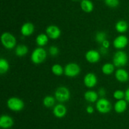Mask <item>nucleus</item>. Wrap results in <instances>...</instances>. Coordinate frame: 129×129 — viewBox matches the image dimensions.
<instances>
[{
    "label": "nucleus",
    "mask_w": 129,
    "mask_h": 129,
    "mask_svg": "<svg viewBox=\"0 0 129 129\" xmlns=\"http://www.w3.org/2000/svg\"><path fill=\"white\" fill-rule=\"evenodd\" d=\"M66 113L67 108L64 105L62 104H58L54 106V109H53V114L55 117L61 118L65 116Z\"/></svg>",
    "instance_id": "f8f14e48"
},
{
    "label": "nucleus",
    "mask_w": 129,
    "mask_h": 129,
    "mask_svg": "<svg viewBox=\"0 0 129 129\" xmlns=\"http://www.w3.org/2000/svg\"><path fill=\"white\" fill-rule=\"evenodd\" d=\"M115 70V65L112 63H107L104 64L102 67V70L103 74L107 75H111Z\"/></svg>",
    "instance_id": "4be33fe9"
},
{
    "label": "nucleus",
    "mask_w": 129,
    "mask_h": 129,
    "mask_svg": "<svg viewBox=\"0 0 129 129\" xmlns=\"http://www.w3.org/2000/svg\"><path fill=\"white\" fill-rule=\"evenodd\" d=\"M45 32H46V34L48 35V37L53 40L58 39L61 34L60 29L57 26L54 25L48 26L45 30Z\"/></svg>",
    "instance_id": "6e6552de"
},
{
    "label": "nucleus",
    "mask_w": 129,
    "mask_h": 129,
    "mask_svg": "<svg viewBox=\"0 0 129 129\" xmlns=\"http://www.w3.org/2000/svg\"><path fill=\"white\" fill-rule=\"evenodd\" d=\"M113 97L117 100L123 99L125 97V92L121 90H117L113 92Z\"/></svg>",
    "instance_id": "bb28decb"
},
{
    "label": "nucleus",
    "mask_w": 129,
    "mask_h": 129,
    "mask_svg": "<svg viewBox=\"0 0 129 129\" xmlns=\"http://www.w3.org/2000/svg\"><path fill=\"white\" fill-rule=\"evenodd\" d=\"M84 97L86 101L89 102H95L98 101V95L97 92L94 91H88L84 93Z\"/></svg>",
    "instance_id": "f3484780"
},
{
    "label": "nucleus",
    "mask_w": 129,
    "mask_h": 129,
    "mask_svg": "<svg viewBox=\"0 0 129 129\" xmlns=\"http://www.w3.org/2000/svg\"><path fill=\"white\" fill-rule=\"evenodd\" d=\"M86 112L89 114H92L94 112V108L92 106H88L86 108Z\"/></svg>",
    "instance_id": "7c9ffc66"
},
{
    "label": "nucleus",
    "mask_w": 129,
    "mask_h": 129,
    "mask_svg": "<svg viewBox=\"0 0 129 129\" xmlns=\"http://www.w3.org/2000/svg\"><path fill=\"white\" fill-rule=\"evenodd\" d=\"M100 56V53L98 51L94 50V49L88 51L85 54L86 59L91 63H95L99 61Z\"/></svg>",
    "instance_id": "9d476101"
},
{
    "label": "nucleus",
    "mask_w": 129,
    "mask_h": 129,
    "mask_svg": "<svg viewBox=\"0 0 129 129\" xmlns=\"http://www.w3.org/2000/svg\"><path fill=\"white\" fill-rule=\"evenodd\" d=\"M107 39V34L104 32H98L95 35V40L98 42L102 43Z\"/></svg>",
    "instance_id": "a878e982"
},
{
    "label": "nucleus",
    "mask_w": 129,
    "mask_h": 129,
    "mask_svg": "<svg viewBox=\"0 0 129 129\" xmlns=\"http://www.w3.org/2000/svg\"><path fill=\"white\" fill-rule=\"evenodd\" d=\"M115 29L118 32L124 33L128 29V24L124 20H120L116 23Z\"/></svg>",
    "instance_id": "412c9836"
},
{
    "label": "nucleus",
    "mask_w": 129,
    "mask_h": 129,
    "mask_svg": "<svg viewBox=\"0 0 129 129\" xmlns=\"http://www.w3.org/2000/svg\"><path fill=\"white\" fill-rule=\"evenodd\" d=\"M28 52L27 46L24 44H19L15 48V54L17 56L22 57L26 55Z\"/></svg>",
    "instance_id": "6ab92c4d"
},
{
    "label": "nucleus",
    "mask_w": 129,
    "mask_h": 129,
    "mask_svg": "<svg viewBox=\"0 0 129 129\" xmlns=\"http://www.w3.org/2000/svg\"><path fill=\"white\" fill-rule=\"evenodd\" d=\"M7 106L13 111H20L25 106L24 102L18 97H10L7 101Z\"/></svg>",
    "instance_id": "7ed1b4c3"
},
{
    "label": "nucleus",
    "mask_w": 129,
    "mask_h": 129,
    "mask_svg": "<svg viewBox=\"0 0 129 129\" xmlns=\"http://www.w3.org/2000/svg\"><path fill=\"white\" fill-rule=\"evenodd\" d=\"M73 1H79V0H73Z\"/></svg>",
    "instance_id": "f704fd0d"
},
{
    "label": "nucleus",
    "mask_w": 129,
    "mask_h": 129,
    "mask_svg": "<svg viewBox=\"0 0 129 129\" xmlns=\"http://www.w3.org/2000/svg\"><path fill=\"white\" fill-rule=\"evenodd\" d=\"M55 97L58 101L64 102L68 101L70 98L69 90L66 87H59L55 90Z\"/></svg>",
    "instance_id": "39448f33"
},
{
    "label": "nucleus",
    "mask_w": 129,
    "mask_h": 129,
    "mask_svg": "<svg viewBox=\"0 0 129 129\" xmlns=\"http://www.w3.org/2000/svg\"><path fill=\"white\" fill-rule=\"evenodd\" d=\"M106 94L105 89L103 88H101L99 89V91H98V94L101 96H104Z\"/></svg>",
    "instance_id": "473e14b6"
},
{
    "label": "nucleus",
    "mask_w": 129,
    "mask_h": 129,
    "mask_svg": "<svg viewBox=\"0 0 129 129\" xmlns=\"http://www.w3.org/2000/svg\"><path fill=\"white\" fill-rule=\"evenodd\" d=\"M80 6L82 10L86 13L91 12L94 8L93 3L90 0H82Z\"/></svg>",
    "instance_id": "a211bd4d"
},
{
    "label": "nucleus",
    "mask_w": 129,
    "mask_h": 129,
    "mask_svg": "<svg viewBox=\"0 0 129 129\" xmlns=\"http://www.w3.org/2000/svg\"><path fill=\"white\" fill-rule=\"evenodd\" d=\"M47 58V52L42 47L36 48L31 54V60L34 64H40L44 62Z\"/></svg>",
    "instance_id": "f257e3e1"
},
{
    "label": "nucleus",
    "mask_w": 129,
    "mask_h": 129,
    "mask_svg": "<svg viewBox=\"0 0 129 129\" xmlns=\"http://www.w3.org/2000/svg\"><path fill=\"white\" fill-rule=\"evenodd\" d=\"M55 103V99L51 96H47L43 99V104L47 108H51Z\"/></svg>",
    "instance_id": "5701e85b"
},
{
    "label": "nucleus",
    "mask_w": 129,
    "mask_h": 129,
    "mask_svg": "<svg viewBox=\"0 0 129 129\" xmlns=\"http://www.w3.org/2000/svg\"><path fill=\"white\" fill-rule=\"evenodd\" d=\"M125 99L127 102H129V87L125 92Z\"/></svg>",
    "instance_id": "2f4dec72"
},
{
    "label": "nucleus",
    "mask_w": 129,
    "mask_h": 129,
    "mask_svg": "<svg viewBox=\"0 0 129 129\" xmlns=\"http://www.w3.org/2000/svg\"><path fill=\"white\" fill-rule=\"evenodd\" d=\"M49 37L45 34H40L37 35L36 38V43L40 47L44 46L49 41Z\"/></svg>",
    "instance_id": "aec40b11"
},
{
    "label": "nucleus",
    "mask_w": 129,
    "mask_h": 129,
    "mask_svg": "<svg viewBox=\"0 0 129 129\" xmlns=\"http://www.w3.org/2000/svg\"><path fill=\"white\" fill-rule=\"evenodd\" d=\"M52 72L56 76H60L64 73V69L59 64H54L52 67Z\"/></svg>",
    "instance_id": "393cba45"
},
{
    "label": "nucleus",
    "mask_w": 129,
    "mask_h": 129,
    "mask_svg": "<svg viewBox=\"0 0 129 129\" xmlns=\"http://www.w3.org/2000/svg\"><path fill=\"white\" fill-rule=\"evenodd\" d=\"M107 49H105V48L102 47V48L100 49L101 53H102V54H105V53H107Z\"/></svg>",
    "instance_id": "72a5a7b5"
},
{
    "label": "nucleus",
    "mask_w": 129,
    "mask_h": 129,
    "mask_svg": "<svg viewBox=\"0 0 129 129\" xmlns=\"http://www.w3.org/2000/svg\"><path fill=\"white\" fill-rule=\"evenodd\" d=\"M102 45L103 48H105V49H108L110 46V42L108 41L107 39H106L105 40H104V41L102 43Z\"/></svg>",
    "instance_id": "c756f323"
},
{
    "label": "nucleus",
    "mask_w": 129,
    "mask_h": 129,
    "mask_svg": "<svg viewBox=\"0 0 129 129\" xmlns=\"http://www.w3.org/2000/svg\"><path fill=\"white\" fill-rule=\"evenodd\" d=\"M113 62L115 67H121L126 65L128 62V56L127 53L123 51H117L113 56Z\"/></svg>",
    "instance_id": "20e7f679"
},
{
    "label": "nucleus",
    "mask_w": 129,
    "mask_h": 129,
    "mask_svg": "<svg viewBox=\"0 0 129 129\" xmlns=\"http://www.w3.org/2000/svg\"><path fill=\"white\" fill-rule=\"evenodd\" d=\"M96 110L101 113H108L112 110V104L106 98H100L96 101Z\"/></svg>",
    "instance_id": "423d86ee"
},
{
    "label": "nucleus",
    "mask_w": 129,
    "mask_h": 129,
    "mask_svg": "<svg viewBox=\"0 0 129 129\" xmlns=\"http://www.w3.org/2000/svg\"><path fill=\"white\" fill-rule=\"evenodd\" d=\"M49 54L52 56H55L57 55L59 53V48L55 46H52L49 48Z\"/></svg>",
    "instance_id": "c85d7f7f"
},
{
    "label": "nucleus",
    "mask_w": 129,
    "mask_h": 129,
    "mask_svg": "<svg viewBox=\"0 0 129 129\" xmlns=\"http://www.w3.org/2000/svg\"><path fill=\"white\" fill-rule=\"evenodd\" d=\"M128 43V39L127 37L124 35H120L117 36L113 40V46L118 49H123L127 46Z\"/></svg>",
    "instance_id": "1a4fd4ad"
},
{
    "label": "nucleus",
    "mask_w": 129,
    "mask_h": 129,
    "mask_svg": "<svg viewBox=\"0 0 129 129\" xmlns=\"http://www.w3.org/2000/svg\"><path fill=\"white\" fill-rule=\"evenodd\" d=\"M9 68H10V65L8 61L5 58H1L0 59V73L3 74L6 73L8 71Z\"/></svg>",
    "instance_id": "b1692460"
},
{
    "label": "nucleus",
    "mask_w": 129,
    "mask_h": 129,
    "mask_svg": "<svg viewBox=\"0 0 129 129\" xmlns=\"http://www.w3.org/2000/svg\"><path fill=\"white\" fill-rule=\"evenodd\" d=\"M1 40L3 46L8 49L14 48L16 44V38L10 32L3 33L1 36Z\"/></svg>",
    "instance_id": "f03ea898"
},
{
    "label": "nucleus",
    "mask_w": 129,
    "mask_h": 129,
    "mask_svg": "<svg viewBox=\"0 0 129 129\" xmlns=\"http://www.w3.org/2000/svg\"><path fill=\"white\" fill-rule=\"evenodd\" d=\"M127 108V102L126 100H118L114 104V110L117 113L125 112Z\"/></svg>",
    "instance_id": "dca6fc26"
},
{
    "label": "nucleus",
    "mask_w": 129,
    "mask_h": 129,
    "mask_svg": "<svg viewBox=\"0 0 129 129\" xmlns=\"http://www.w3.org/2000/svg\"><path fill=\"white\" fill-rule=\"evenodd\" d=\"M35 27L31 22H26L21 27V33L23 36H30L34 33Z\"/></svg>",
    "instance_id": "4468645a"
},
{
    "label": "nucleus",
    "mask_w": 129,
    "mask_h": 129,
    "mask_svg": "<svg viewBox=\"0 0 129 129\" xmlns=\"http://www.w3.org/2000/svg\"><path fill=\"white\" fill-rule=\"evenodd\" d=\"M97 77L93 73H88L84 76V83L86 87L88 88H93L97 83Z\"/></svg>",
    "instance_id": "9b49d317"
},
{
    "label": "nucleus",
    "mask_w": 129,
    "mask_h": 129,
    "mask_svg": "<svg viewBox=\"0 0 129 129\" xmlns=\"http://www.w3.org/2000/svg\"><path fill=\"white\" fill-rule=\"evenodd\" d=\"M14 121L11 116L3 115L0 118V126L4 129L11 128L13 125Z\"/></svg>",
    "instance_id": "ddd939ff"
},
{
    "label": "nucleus",
    "mask_w": 129,
    "mask_h": 129,
    "mask_svg": "<svg viewBox=\"0 0 129 129\" xmlns=\"http://www.w3.org/2000/svg\"><path fill=\"white\" fill-rule=\"evenodd\" d=\"M105 3L110 8H115L119 5V0H105Z\"/></svg>",
    "instance_id": "cd10ccee"
},
{
    "label": "nucleus",
    "mask_w": 129,
    "mask_h": 129,
    "mask_svg": "<svg viewBox=\"0 0 129 129\" xmlns=\"http://www.w3.org/2000/svg\"><path fill=\"white\" fill-rule=\"evenodd\" d=\"M115 76L116 79L120 82H125L129 79L128 73L123 68H118L117 70L115 73Z\"/></svg>",
    "instance_id": "2eb2a0df"
},
{
    "label": "nucleus",
    "mask_w": 129,
    "mask_h": 129,
    "mask_svg": "<svg viewBox=\"0 0 129 129\" xmlns=\"http://www.w3.org/2000/svg\"><path fill=\"white\" fill-rule=\"evenodd\" d=\"M80 72V67L75 63H68L64 68V74L69 77H76L79 74Z\"/></svg>",
    "instance_id": "0eeeda50"
}]
</instances>
